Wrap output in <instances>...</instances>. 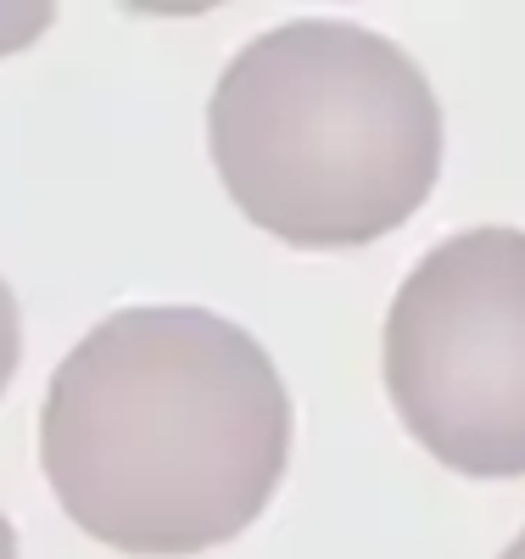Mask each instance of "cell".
Wrapping results in <instances>:
<instances>
[{"mask_svg":"<svg viewBox=\"0 0 525 559\" xmlns=\"http://www.w3.org/2000/svg\"><path fill=\"white\" fill-rule=\"evenodd\" d=\"M386 392L448 471L525 476V229H458L408 269L386 313Z\"/></svg>","mask_w":525,"mask_h":559,"instance_id":"3957f363","label":"cell"},{"mask_svg":"<svg viewBox=\"0 0 525 559\" xmlns=\"http://www.w3.org/2000/svg\"><path fill=\"white\" fill-rule=\"evenodd\" d=\"M207 152L263 236L353 252L403 229L437 191L442 102L386 34L302 17L229 57L207 102Z\"/></svg>","mask_w":525,"mask_h":559,"instance_id":"7a4b0ae2","label":"cell"},{"mask_svg":"<svg viewBox=\"0 0 525 559\" xmlns=\"http://www.w3.org/2000/svg\"><path fill=\"white\" fill-rule=\"evenodd\" d=\"M17 364H23V313H17V297H12V286L0 280V392L12 386Z\"/></svg>","mask_w":525,"mask_h":559,"instance_id":"277c9868","label":"cell"},{"mask_svg":"<svg viewBox=\"0 0 525 559\" xmlns=\"http://www.w3.org/2000/svg\"><path fill=\"white\" fill-rule=\"evenodd\" d=\"M291 459V392L213 308H118L57 364L39 464L68 521L140 559L241 537Z\"/></svg>","mask_w":525,"mask_h":559,"instance_id":"6da1fadb","label":"cell"},{"mask_svg":"<svg viewBox=\"0 0 525 559\" xmlns=\"http://www.w3.org/2000/svg\"><path fill=\"white\" fill-rule=\"evenodd\" d=\"M503 559H525V532H520V537H514V543L503 548Z\"/></svg>","mask_w":525,"mask_h":559,"instance_id":"8992f818","label":"cell"},{"mask_svg":"<svg viewBox=\"0 0 525 559\" xmlns=\"http://www.w3.org/2000/svg\"><path fill=\"white\" fill-rule=\"evenodd\" d=\"M0 559H17V532H12L7 515H0Z\"/></svg>","mask_w":525,"mask_h":559,"instance_id":"5b68a950","label":"cell"}]
</instances>
